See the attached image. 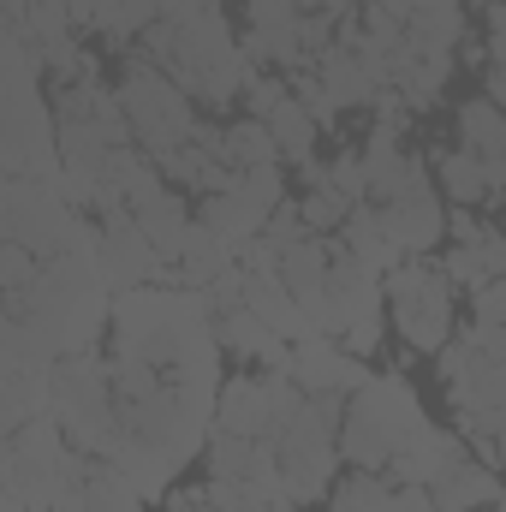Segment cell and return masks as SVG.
I'll return each instance as SVG.
<instances>
[{
    "instance_id": "6da1fadb",
    "label": "cell",
    "mask_w": 506,
    "mask_h": 512,
    "mask_svg": "<svg viewBox=\"0 0 506 512\" xmlns=\"http://www.w3.org/2000/svg\"><path fill=\"white\" fill-rule=\"evenodd\" d=\"M143 54L203 108H233L251 78L262 72L245 42L233 36L227 12H191V18H161L143 30Z\"/></svg>"
},
{
    "instance_id": "7a4b0ae2",
    "label": "cell",
    "mask_w": 506,
    "mask_h": 512,
    "mask_svg": "<svg viewBox=\"0 0 506 512\" xmlns=\"http://www.w3.org/2000/svg\"><path fill=\"white\" fill-rule=\"evenodd\" d=\"M423 423H429V411H423L417 387L405 382L399 370H381V376H370V382L346 399L340 453H346V465H358V471H387V465L399 459V447H405Z\"/></svg>"
},
{
    "instance_id": "3957f363",
    "label": "cell",
    "mask_w": 506,
    "mask_h": 512,
    "mask_svg": "<svg viewBox=\"0 0 506 512\" xmlns=\"http://www.w3.org/2000/svg\"><path fill=\"white\" fill-rule=\"evenodd\" d=\"M54 417L72 435L78 453L90 459H120L126 447V417L114 399V370L108 358L84 352V358H60L54 364Z\"/></svg>"
},
{
    "instance_id": "277c9868",
    "label": "cell",
    "mask_w": 506,
    "mask_h": 512,
    "mask_svg": "<svg viewBox=\"0 0 506 512\" xmlns=\"http://www.w3.org/2000/svg\"><path fill=\"white\" fill-rule=\"evenodd\" d=\"M114 90H120V108H126V120H131V143H137L143 155H155V161H167L179 143H191L197 126H203V120L191 114V96H185L149 54H126V60H120Z\"/></svg>"
},
{
    "instance_id": "5b68a950",
    "label": "cell",
    "mask_w": 506,
    "mask_h": 512,
    "mask_svg": "<svg viewBox=\"0 0 506 512\" xmlns=\"http://www.w3.org/2000/svg\"><path fill=\"white\" fill-rule=\"evenodd\" d=\"M387 322H393V334L411 346V352H441L453 334H459V286L447 280V268L441 262H429V256H405L387 280Z\"/></svg>"
},
{
    "instance_id": "8992f818",
    "label": "cell",
    "mask_w": 506,
    "mask_h": 512,
    "mask_svg": "<svg viewBox=\"0 0 506 512\" xmlns=\"http://www.w3.org/2000/svg\"><path fill=\"white\" fill-rule=\"evenodd\" d=\"M84 227L90 221L72 209L60 173L54 179H6L0 185V233H6V245H24V251H36L48 262V256L72 251Z\"/></svg>"
},
{
    "instance_id": "52a82bcc",
    "label": "cell",
    "mask_w": 506,
    "mask_h": 512,
    "mask_svg": "<svg viewBox=\"0 0 506 512\" xmlns=\"http://www.w3.org/2000/svg\"><path fill=\"white\" fill-rule=\"evenodd\" d=\"M304 405H310V393L286 370H245V376H233L221 387L215 429H233V435H251V441H280Z\"/></svg>"
},
{
    "instance_id": "ba28073f",
    "label": "cell",
    "mask_w": 506,
    "mask_h": 512,
    "mask_svg": "<svg viewBox=\"0 0 506 512\" xmlns=\"http://www.w3.org/2000/svg\"><path fill=\"white\" fill-rule=\"evenodd\" d=\"M304 18L310 6L304 0H245V54L268 72H304L310 66V48H304Z\"/></svg>"
},
{
    "instance_id": "9c48e42d",
    "label": "cell",
    "mask_w": 506,
    "mask_h": 512,
    "mask_svg": "<svg viewBox=\"0 0 506 512\" xmlns=\"http://www.w3.org/2000/svg\"><path fill=\"white\" fill-rule=\"evenodd\" d=\"M96 262H102V280L120 298V292H137V286H155L167 256L137 227V215H108V221H96Z\"/></svg>"
},
{
    "instance_id": "30bf717a",
    "label": "cell",
    "mask_w": 506,
    "mask_h": 512,
    "mask_svg": "<svg viewBox=\"0 0 506 512\" xmlns=\"http://www.w3.org/2000/svg\"><path fill=\"white\" fill-rule=\"evenodd\" d=\"M286 376L304 387V393H346V399H352L376 370H370V358H358V352H346L340 340L316 334V340L292 346V370H286Z\"/></svg>"
},
{
    "instance_id": "8fae6325",
    "label": "cell",
    "mask_w": 506,
    "mask_h": 512,
    "mask_svg": "<svg viewBox=\"0 0 506 512\" xmlns=\"http://www.w3.org/2000/svg\"><path fill=\"white\" fill-rule=\"evenodd\" d=\"M465 459H471V441H465L459 429L423 423V429L399 447V459L387 465V477H393V483H423V489H435V483H441V477H453Z\"/></svg>"
},
{
    "instance_id": "7c38bea8",
    "label": "cell",
    "mask_w": 506,
    "mask_h": 512,
    "mask_svg": "<svg viewBox=\"0 0 506 512\" xmlns=\"http://www.w3.org/2000/svg\"><path fill=\"white\" fill-rule=\"evenodd\" d=\"M435 179L441 191L459 203V209H483V203H501L506 197V161L489 155H471V149H435Z\"/></svg>"
},
{
    "instance_id": "4fadbf2b",
    "label": "cell",
    "mask_w": 506,
    "mask_h": 512,
    "mask_svg": "<svg viewBox=\"0 0 506 512\" xmlns=\"http://www.w3.org/2000/svg\"><path fill=\"white\" fill-rule=\"evenodd\" d=\"M376 215H381V233L405 256H429V251H441V239H447V209H441L435 191L399 197V203H376Z\"/></svg>"
},
{
    "instance_id": "5bb4252c",
    "label": "cell",
    "mask_w": 506,
    "mask_h": 512,
    "mask_svg": "<svg viewBox=\"0 0 506 512\" xmlns=\"http://www.w3.org/2000/svg\"><path fill=\"white\" fill-rule=\"evenodd\" d=\"M268 203H256L251 191L233 179L227 191H209V197H197V221L209 227V233H221L227 245H251V239H262V227H268Z\"/></svg>"
},
{
    "instance_id": "9a60e30c",
    "label": "cell",
    "mask_w": 506,
    "mask_h": 512,
    "mask_svg": "<svg viewBox=\"0 0 506 512\" xmlns=\"http://www.w3.org/2000/svg\"><path fill=\"white\" fill-rule=\"evenodd\" d=\"M262 126L274 131V143H280V161H286V167H298V173H304V167H316V137H322V120H316L292 90L262 114Z\"/></svg>"
},
{
    "instance_id": "2e32d148",
    "label": "cell",
    "mask_w": 506,
    "mask_h": 512,
    "mask_svg": "<svg viewBox=\"0 0 506 512\" xmlns=\"http://www.w3.org/2000/svg\"><path fill=\"white\" fill-rule=\"evenodd\" d=\"M501 489H506V477L471 453V459H465L453 477H441L429 495H435V512H489L501 501Z\"/></svg>"
},
{
    "instance_id": "e0dca14e",
    "label": "cell",
    "mask_w": 506,
    "mask_h": 512,
    "mask_svg": "<svg viewBox=\"0 0 506 512\" xmlns=\"http://www.w3.org/2000/svg\"><path fill=\"white\" fill-rule=\"evenodd\" d=\"M137 227L155 239V251L167 256V262H179V251H185V239L197 233V215H191V203H185V191H155L143 209H137Z\"/></svg>"
},
{
    "instance_id": "ac0fdd59",
    "label": "cell",
    "mask_w": 506,
    "mask_h": 512,
    "mask_svg": "<svg viewBox=\"0 0 506 512\" xmlns=\"http://www.w3.org/2000/svg\"><path fill=\"white\" fill-rule=\"evenodd\" d=\"M453 137H459V149H471V155L506 161V108L495 96L459 102V108H453Z\"/></svg>"
},
{
    "instance_id": "d6986e66",
    "label": "cell",
    "mask_w": 506,
    "mask_h": 512,
    "mask_svg": "<svg viewBox=\"0 0 506 512\" xmlns=\"http://www.w3.org/2000/svg\"><path fill=\"white\" fill-rule=\"evenodd\" d=\"M239 268V245H227L221 233H209L203 221H197V233L185 239V251H179V286H197V292H209L221 274H233Z\"/></svg>"
},
{
    "instance_id": "ffe728a7",
    "label": "cell",
    "mask_w": 506,
    "mask_h": 512,
    "mask_svg": "<svg viewBox=\"0 0 506 512\" xmlns=\"http://www.w3.org/2000/svg\"><path fill=\"white\" fill-rule=\"evenodd\" d=\"M334 239H340L346 251L358 256L364 268H376L381 280H387V274H393V268L405 262V251H399V245H393V239L381 233V215H376V203H358V209H352V221H346V227H340Z\"/></svg>"
},
{
    "instance_id": "44dd1931",
    "label": "cell",
    "mask_w": 506,
    "mask_h": 512,
    "mask_svg": "<svg viewBox=\"0 0 506 512\" xmlns=\"http://www.w3.org/2000/svg\"><path fill=\"white\" fill-rule=\"evenodd\" d=\"M393 489H399V483H393L387 471H358V465H352V471L328 489L322 512H387L393 507Z\"/></svg>"
},
{
    "instance_id": "7402d4cb",
    "label": "cell",
    "mask_w": 506,
    "mask_h": 512,
    "mask_svg": "<svg viewBox=\"0 0 506 512\" xmlns=\"http://www.w3.org/2000/svg\"><path fill=\"white\" fill-rule=\"evenodd\" d=\"M221 143H227V167H233V173H251V167H274V161H280V143H274V131L262 126V120H251V114L227 120Z\"/></svg>"
},
{
    "instance_id": "603a6c76",
    "label": "cell",
    "mask_w": 506,
    "mask_h": 512,
    "mask_svg": "<svg viewBox=\"0 0 506 512\" xmlns=\"http://www.w3.org/2000/svg\"><path fill=\"white\" fill-rule=\"evenodd\" d=\"M78 512H143V495L131 489V477L120 471V465L96 459V465H90V483H84Z\"/></svg>"
},
{
    "instance_id": "cb8c5ba5",
    "label": "cell",
    "mask_w": 506,
    "mask_h": 512,
    "mask_svg": "<svg viewBox=\"0 0 506 512\" xmlns=\"http://www.w3.org/2000/svg\"><path fill=\"white\" fill-rule=\"evenodd\" d=\"M441 268H447V280L459 286V292H483L489 286V262L477 245H453V251L441 256Z\"/></svg>"
},
{
    "instance_id": "d4e9b609",
    "label": "cell",
    "mask_w": 506,
    "mask_h": 512,
    "mask_svg": "<svg viewBox=\"0 0 506 512\" xmlns=\"http://www.w3.org/2000/svg\"><path fill=\"white\" fill-rule=\"evenodd\" d=\"M36 274H42V256L36 251H24V245H6V251H0V286H6V298L30 292Z\"/></svg>"
},
{
    "instance_id": "484cf974",
    "label": "cell",
    "mask_w": 506,
    "mask_h": 512,
    "mask_svg": "<svg viewBox=\"0 0 506 512\" xmlns=\"http://www.w3.org/2000/svg\"><path fill=\"white\" fill-rule=\"evenodd\" d=\"M471 322H495V328H506V280H489L483 292H471Z\"/></svg>"
},
{
    "instance_id": "4316f807",
    "label": "cell",
    "mask_w": 506,
    "mask_h": 512,
    "mask_svg": "<svg viewBox=\"0 0 506 512\" xmlns=\"http://www.w3.org/2000/svg\"><path fill=\"white\" fill-rule=\"evenodd\" d=\"M447 239H453V245H483L489 227H483L471 209H447Z\"/></svg>"
},
{
    "instance_id": "83f0119b",
    "label": "cell",
    "mask_w": 506,
    "mask_h": 512,
    "mask_svg": "<svg viewBox=\"0 0 506 512\" xmlns=\"http://www.w3.org/2000/svg\"><path fill=\"white\" fill-rule=\"evenodd\" d=\"M483 30H489V36H483V48H489V66H501V60H506V0L483 12Z\"/></svg>"
},
{
    "instance_id": "f1b7e54d",
    "label": "cell",
    "mask_w": 506,
    "mask_h": 512,
    "mask_svg": "<svg viewBox=\"0 0 506 512\" xmlns=\"http://www.w3.org/2000/svg\"><path fill=\"white\" fill-rule=\"evenodd\" d=\"M381 334H387V322H381V316H370V322H358L340 346H346V352H358V358H370V352H381Z\"/></svg>"
},
{
    "instance_id": "f546056e",
    "label": "cell",
    "mask_w": 506,
    "mask_h": 512,
    "mask_svg": "<svg viewBox=\"0 0 506 512\" xmlns=\"http://www.w3.org/2000/svg\"><path fill=\"white\" fill-rule=\"evenodd\" d=\"M387 512H435V495L423 489V483H399L393 489V507Z\"/></svg>"
},
{
    "instance_id": "4dcf8cb0",
    "label": "cell",
    "mask_w": 506,
    "mask_h": 512,
    "mask_svg": "<svg viewBox=\"0 0 506 512\" xmlns=\"http://www.w3.org/2000/svg\"><path fill=\"white\" fill-rule=\"evenodd\" d=\"M376 6H387L399 24H411L417 12H435V6H465V0H376Z\"/></svg>"
},
{
    "instance_id": "1f68e13d",
    "label": "cell",
    "mask_w": 506,
    "mask_h": 512,
    "mask_svg": "<svg viewBox=\"0 0 506 512\" xmlns=\"http://www.w3.org/2000/svg\"><path fill=\"white\" fill-rule=\"evenodd\" d=\"M167 512H221V507H209V495H203V483H197V489H173V495H167Z\"/></svg>"
},
{
    "instance_id": "d6a6232c",
    "label": "cell",
    "mask_w": 506,
    "mask_h": 512,
    "mask_svg": "<svg viewBox=\"0 0 506 512\" xmlns=\"http://www.w3.org/2000/svg\"><path fill=\"white\" fill-rule=\"evenodd\" d=\"M310 12H334V18H352L358 6H370V0H304Z\"/></svg>"
},
{
    "instance_id": "836d02e7",
    "label": "cell",
    "mask_w": 506,
    "mask_h": 512,
    "mask_svg": "<svg viewBox=\"0 0 506 512\" xmlns=\"http://www.w3.org/2000/svg\"><path fill=\"white\" fill-rule=\"evenodd\" d=\"M489 96L506 108V60H501V66H489Z\"/></svg>"
},
{
    "instance_id": "e575fe53",
    "label": "cell",
    "mask_w": 506,
    "mask_h": 512,
    "mask_svg": "<svg viewBox=\"0 0 506 512\" xmlns=\"http://www.w3.org/2000/svg\"><path fill=\"white\" fill-rule=\"evenodd\" d=\"M0 512H30L24 501H12V495H0Z\"/></svg>"
},
{
    "instance_id": "d590c367",
    "label": "cell",
    "mask_w": 506,
    "mask_h": 512,
    "mask_svg": "<svg viewBox=\"0 0 506 512\" xmlns=\"http://www.w3.org/2000/svg\"><path fill=\"white\" fill-rule=\"evenodd\" d=\"M471 6H477V12H489V6H501V0H465V12H471Z\"/></svg>"
},
{
    "instance_id": "8d00e7d4",
    "label": "cell",
    "mask_w": 506,
    "mask_h": 512,
    "mask_svg": "<svg viewBox=\"0 0 506 512\" xmlns=\"http://www.w3.org/2000/svg\"><path fill=\"white\" fill-rule=\"evenodd\" d=\"M495 507H501V512H506V489H501V501H495Z\"/></svg>"
},
{
    "instance_id": "74e56055",
    "label": "cell",
    "mask_w": 506,
    "mask_h": 512,
    "mask_svg": "<svg viewBox=\"0 0 506 512\" xmlns=\"http://www.w3.org/2000/svg\"><path fill=\"white\" fill-rule=\"evenodd\" d=\"M501 239H506V221H501Z\"/></svg>"
},
{
    "instance_id": "f35d334b",
    "label": "cell",
    "mask_w": 506,
    "mask_h": 512,
    "mask_svg": "<svg viewBox=\"0 0 506 512\" xmlns=\"http://www.w3.org/2000/svg\"><path fill=\"white\" fill-rule=\"evenodd\" d=\"M489 512H501V507H489Z\"/></svg>"
}]
</instances>
